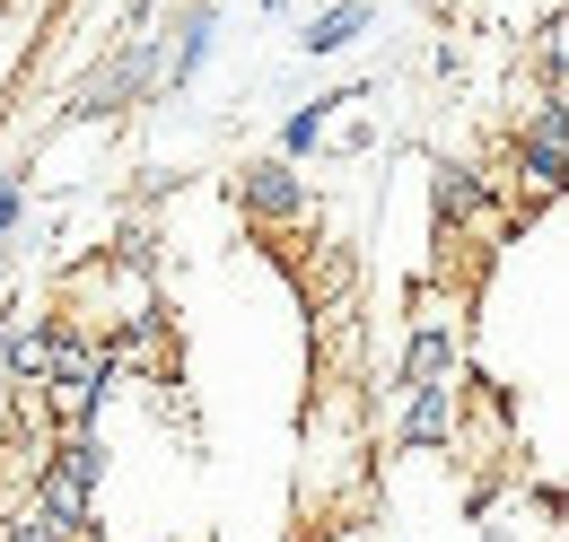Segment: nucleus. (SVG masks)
I'll return each instance as SVG.
<instances>
[{
    "label": "nucleus",
    "mask_w": 569,
    "mask_h": 542,
    "mask_svg": "<svg viewBox=\"0 0 569 542\" xmlns=\"http://www.w3.org/2000/svg\"><path fill=\"white\" fill-rule=\"evenodd\" d=\"M561 149H569V97H535V114L517 123V158H508L517 210H543L561 193Z\"/></svg>",
    "instance_id": "obj_1"
},
{
    "label": "nucleus",
    "mask_w": 569,
    "mask_h": 542,
    "mask_svg": "<svg viewBox=\"0 0 569 542\" xmlns=\"http://www.w3.org/2000/svg\"><path fill=\"white\" fill-rule=\"evenodd\" d=\"M228 193H237V210L254 219V228H298L307 219V184H298V158H246L237 175H228Z\"/></svg>",
    "instance_id": "obj_2"
},
{
    "label": "nucleus",
    "mask_w": 569,
    "mask_h": 542,
    "mask_svg": "<svg viewBox=\"0 0 569 542\" xmlns=\"http://www.w3.org/2000/svg\"><path fill=\"white\" fill-rule=\"evenodd\" d=\"M456 429H465V368L403 385V420H395V446H403V455H438Z\"/></svg>",
    "instance_id": "obj_3"
},
{
    "label": "nucleus",
    "mask_w": 569,
    "mask_h": 542,
    "mask_svg": "<svg viewBox=\"0 0 569 542\" xmlns=\"http://www.w3.org/2000/svg\"><path fill=\"white\" fill-rule=\"evenodd\" d=\"M211 53H219V9H211V0H193L184 27H176V44H167V62H158V88H193Z\"/></svg>",
    "instance_id": "obj_4"
},
{
    "label": "nucleus",
    "mask_w": 569,
    "mask_h": 542,
    "mask_svg": "<svg viewBox=\"0 0 569 542\" xmlns=\"http://www.w3.org/2000/svg\"><path fill=\"white\" fill-rule=\"evenodd\" d=\"M368 18H377V0H325V9L298 27V53H307V62H325V53H351Z\"/></svg>",
    "instance_id": "obj_5"
},
{
    "label": "nucleus",
    "mask_w": 569,
    "mask_h": 542,
    "mask_svg": "<svg viewBox=\"0 0 569 542\" xmlns=\"http://www.w3.org/2000/svg\"><path fill=\"white\" fill-rule=\"evenodd\" d=\"M325 132H333V97L298 106V114L281 123V158H316V149H325Z\"/></svg>",
    "instance_id": "obj_6"
},
{
    "label": "nucleus",
    "mask_w": 569,
    "mask_h": 542,
    "mask_svg": "<svg viewBox=\"0 0 569 542\" xmlns=\"http://www.w3.org/2000/svg\"><path fill=\"white\" fill-rule=\"evenodd\" d=\"M18 219H27V184H18V175H0V245H9V228H18Z\"/></svg>",
    "instance_id": "obj_7"
},
{
    "label": "nucleus",
    "mask_w": 569,
    "mask_h": 542,
    "mask_svg": "<svg viewBox=\"0 0 569 542\" xmlns=\"http://www.w3.org/2000/svg\"><path fill=\"white\" fill-rule=\"evenodd\" d=\"M9 420H18V394H9V385H0V429H9Z\"/></svg>",
    "instance_id": "obj_8"
},
{
    "label": "nucleus",
    "mask_w": 569,
    "mask_h": 542,
    "mask_svg": "<svg viewBox=\"0 0 569 542\" xmlns=\"http://www.w3.org/2000/svg\"><path fill=\"white\" fill-rule=\"evenodd\" d=\"M0 18H9V0H0Z\"/></svg>",
    "instance_id": "obj_9"
}]
</instances>
